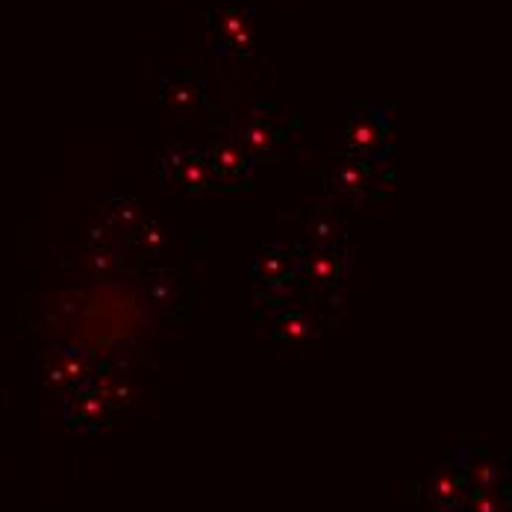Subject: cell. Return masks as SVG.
<instances>
[{
    "label": "cell",
    "mask_w": 512,
    "mask_h": 512,
    "mask_svg": "<svg viewBox=\"0 0 512 512\" xmlns=\"http://www.w3.org/2000/svg\"><path fill=\"white\" fill-rule=\"evenodd\" d=\"M392 121L380 106L371 103H351L348 106V124H345V142L348 151L371 159H389Z\"/></svg>",
    "instance_id": "6da1fadb"
},
{
    "label": "cell",
    "mask_w": 512,
    "mask_h": 512,
    "mask_svg": "<svg viewBox=\"0 0 512 512\" xmlns=\"http://www.w3.org/2000/svg\"><path fill=\"white\" fill-rule=\"evenodd\" d=\"M162 171V183L180 195H192L201 198L212 189V174H209V162L206 151L195 148H171V154L162 159L159 165Z\"/></svg>",
    "instance_id": "7a4b0ae2"
},
{
    "label": "cell",
    "mask_w": 512,
    "mask_h": 512,
    "mask_svg": "<svg viewBox=\"0 0 512 512\" xmlns=\"http://www.w3.org/2000/svg\"><path fill=\"white\" fill-rule=\"evenodd\" d=\"M206 162H209V174H212V186L236 192V189H251L254 180V159L248 156V151L224 136L218 142L209 145L206 151Z\"/></svg>",
    "instance_id": "3957f363"
},
{
    "label": "cell",
    "mask_w": 512,
    "mask_h": 512,
    "mask_svg": "<svg viewBox=\"0 0 512 512\" xmlns=\"http://www.w3.org/2000/svg\"><path fill=\"white\" fill-rule=\"evenodd\" d=\"M327 168H330V186L339 195L362 198V195L377 189L380 174L386 168V159H371V156H359L345 151V154L333 156Z\"/></svg>",
    "instance_id": "277c9868"
},
{
    "label": "cell",
    "mask_w": 512,
    "mask_h": 512,
    "mask_svg": "<svg viewBox=\"0 0 512 512\" xmlns=\"http://www.w3.org/2000/svg\"><path fill=\"white\" fill-rule=\"evenodd\" d=\"M254 277L271 292L289 289L301 280V256L283 245H265L254 259Z\"/></svg>",
    "instance_id": "5b68a950"
},
{
    "label": "cell",
    "mask_w": 512,
    "mask_h": 512,
    "mask_svg": "<svg viewBox=\"0 0 512 512\" xmlns=\"http://www.w3.org/2000/svg\"><path fill=\"white\" fill-rule=\"evenodd\" d=\"M215 42L221 53L245 51L251 45V15L239 9H221L212 21Z\"/></svg>",
    "instance_id": "8992f818"
},
{
    "label": "cell",
    "mask_w": 512,
    "mask_h": 512,
    "mask_svg": "<svg viewBox=\"0 0 512 512\" xmlns=\"http://www.w3.org/2000/svg\"><path fill=\"white\" fill-rule=\"evenodd\" d=\"M301 277H309L315 286H333L345 277V256L336 248H315L301 256Z\"/></svg>",
    "instance_id": "52a82bcc"
},
{
    "label": "cell",
    "mask_w": 512,
    "mask_h": 512,
    "mask_svg": "<svg viewBox=\"0 0 512 512\" xmlns=\"http://www.w3.org/2000/svg\"><path fill=\"white\" fill-rule=\"evenodd\" d=\"M236 142L248 151V156L254 159V156H271L277 151V145L283 142L280 139V133L271 127V121H265V118H248L242 127H239V136H236Z\"/></svg>",
    "instance_id": "ba28073f"
},
{
    "label": "cell",
    "mask_w": 512,
    "mask_h": 512,
    "mask_svg": "<svg viewBox=\"0 0 512 512\" xmlns=\"http://www.w3.org/2000/svg\"><path fill=\"white\" fill-rule=\"evenodd\" d=\"M460 477L468 492H495L498 483H501V468H498L495 462L462 454Z\"/></svg>",
    "instance_id": "9c48e42d"
},
{
    "label": "cell",
    "mask_w": 512,
    "mask_h": 512,
    "mask_svg": "<svg viewBox=\"0 0 512 512\" xmlns=\"http://www.w3.org/2000/svg\"><path fill=\"white\" fill-rule=\"evenodd\" d=\"M462 489H465V483H462L460 471L439 468V471L433 474V480H430V489H427V495H430V501H433V504H436V507H439L442 512L460 510Z\"/></svg>",
    "instance_id": "30bf717a"
},
{
    "label": "cell",
    "mask_w": 512,
    "mask_h": 512,
    "mask_svg": "<svg viewBox=\"0 0 512 512\" xmlns=\"http://www.w3.org/2000/svg\"><path fill=\"white\" fill-rule=\"evenodd\" d=\"M92 357L80 354V351H68V354H59L53 362V383L59 386H80L92 377Z\"/></svg>",
    "instance_id": "8fae6325"
},
{
    "label": "cell",
    "mask_w": 512,
    "mask_h": 512,
    "mask_svg": "<svg viewBox=\"0 0 512 512\" xmlns=\"http://www.w3.org/2000/svg\"><path fill=\"white\" fill-rule=\"evenodd\" d=\"M304 236H307L312 248H336V242L342 236V227H339L336 218H330L324 212H315L307 221V227H304Z\"/></svg>",
    "instance_id": "7c38bea8"
},
{
    "label": "cell",
    "mask_w": 512,
    "mask_h": 512,
    "mask_svg": "<svg viewBox=\"0 0 512 512\" xmlns=\"http://www.w3.org/2000/svg\"><path fill=\"white\" fill-rule=\"evenodd\" d=\"M162 101L168 103L174 112H189L192 106H198L201 101V89L192 80H168L162 86Z\"/></svg>",
    "instance_id": "4fadbf2b"
},
{
    "label": "cell",
    "mask_w": 512,
    "mask_h": 512,
    "mask_svg": "<svg viewBox=\"0 0 512 512\" xmlns=\"http://www.w3.org/2000/svg\"><path fill=\"white\" fill-rule=\"evenodd\" d=\"M312 327H315V321L304 312H298V309H289L274 321V333L283 336V339H304V336L312 333Z\"/></svg>",
    "instance_id": "5bb4252c"
},
{
    "label": "cell",
    "mask_w": 512,
    "mask_h": 512,
    "mask_svg": "<svg viewBox=\"0 0 512 512\" xmlns=\"http://www.w3.org/2000/svg\"><path fill=\"white\" fill-rule=\"evenodd\" d=\"M465 512H507L498 492H471Z\"/></svg>",
    "instance_id": "9a60e30c"
}]
</instances>
